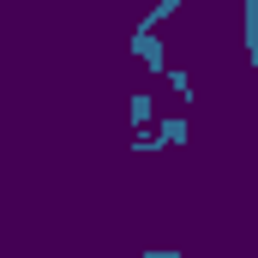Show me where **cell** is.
I'll use <instances>...</instances> for the list:
<instances>
[{"label":"cell","mask_w":258,"mask_h":258,"mask_svg":"<svg viewBox=\"0 0 258 258\" xmlns=\"http://www.w3.org/2000/svg\"><path fill=\"white\" fill-rule=\"evenodd\" d=\"M180 6H186V0H156V6H150V12H144L138 24H150V30H162V24H168V18H174Z\"/></svg>","instance_id":"5b68a950"},{"label":"cell","mask_w":258,"mask_h":258,"mask_svg":"<svg viewBox=\"0 0 258 258\" xmlns=\"http://www.w3.org/2000/svg\"><path fill=\"white\" fill-rule=\"evenodd\" d=\"M240 42H246V66L258 72V0H240Z\"/></svg>","instance_id":"3957f363"},{"label":"cell","mask_w":258,"mask_h":258,"mask_svg":"<svg viewBox=\"0 0 258 258\" xmlns=\"http://www.w3.org/2000/svg\"><path fill=\"white\" fill-rule=\"evenodd\" d=\"M162 78H168V90H174L180 102H192V72H180V66H168Z\"/></svg>","instance_id":"8992f818"},{"label":"cell","mask_w":258,"mask_h":258,"mask_svg":"<svg viewBox=\"0 0 258 258\" xmlns=\"http://www.w3.org/2000/svg\"><path fill=\"white\" fill-rule=\"evenodd\" d=\"M150 132H156V144L168 150V144H186V138H192V120H186V114H162Z\"/></svg>","instance_id":"277c9868"},{"label":"cell","mask_w":258,"mask_h":258,"mask_svg":"<svg viewBox=\"0 0 258 258\" xmlns=\"http://www.w3.org/2000/svg\"><path fill=\"white\" fill-rule=\"evenodd\" d=\"M138 258H198V252H180V246H144Z\"/></svg>","instance_id":"52a82bcc"},{"label":"cell","mask_w":258,"mask_h":258,"mask_svg":"<svg viewBox=\"0 0 258 258\" xmlns=\"http://www.w3.org/2000/svg\"><path fill=\"white\" fill-rule=\"evenodd\" d=\"M126 48H132V54H138V60H144V66H150L156 78L168 72V60H162V36H156L150 24H138V30H132V42H126Z\"/></svg>","instance_id":"6da1fadb"},{"label":"cell","mask_w":258,"mask_h":258,"mask_svg":"<svg viewBox=\"0 0 258 258\" xmlns=\"http://www.w3.org/2000/svg\"><path fill=\"white\" fill-rule=\"evenodd\" d=\"M126 120H132V138H144V132L156 126V90H132V102H126Z\"/></svg>","instance_id":"7a4b0ae2"}]
</instances>
